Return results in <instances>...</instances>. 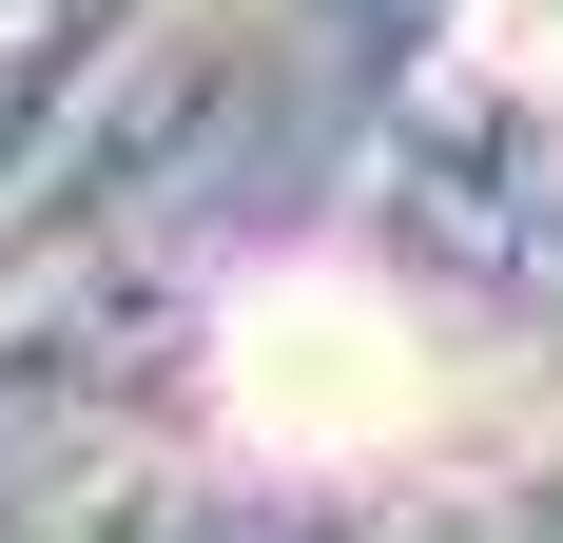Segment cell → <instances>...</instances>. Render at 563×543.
Wrapping results in <instances>:
<instances>
[{"label":"cell","instance_id":"cell-1","mask_svg":"<svg viewBox=\"0 0 563 543\" xmlns=\"http://www.w3.org/2000/svg\"><path fill=\"white\" fill-rule=\"evenodd\" d=\"M214 408L273 466H389V446L466 428V369H448V330L408 291H369V272H273L214 330Z\"/></svg>","mask_w":563,"mask_h":543},{"label":"cell","instance_id":"cell-2","mask_svg":"<svg viewBox=\"0 0 563 543\" xmlns=\"http://www.w3.org/2000/svg\"><path fill=\"white\" fill-rule=\"evenodd\" d=\"M506 58H525V78H563V0H506Z\"/></svg>","mask_w":563,"mask_h":543}]
</instances>
